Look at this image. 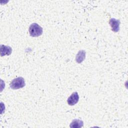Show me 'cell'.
<instances>
[{
    "instance_id": "cell-6",
    "label": "cell",
    "mask_w": 128,
    "mask_h": 128,
    "mask_svg": "<svg viewBox=\"0 0 128 128\" xmlns=\"http://www.w3.org/2000/svg\"><path fill=\"white\" fill-rule=\"evenodd\" d=\"M84 125V122L82 120L75 119L74 120L70 123V126L72 128H82Z\"/></svg>"
},
{
    "instance_id": "cell-2",
    "label": "cell",
    "mask_w": 128,
    "mask_h": 128,
    "mask_svg": "<svg viewBox=\"0 0 128 128\" xmlns=\"http://www.w3.org/2000/svg\"><path fill=\"white\" fill-rule=\"evenodd\" d=\"M26 85L25 80L22 77H18L14 78L10 82V86L13 90H18L24 87Z\"/></svg>"
},
{
    "instance_id": "cell-3",
    "label": "cell",
    "mask_w": 128,
    "mask_h": 128,
    "mask_svg": "<svg viewBox=\"0 0 128 128\" xmlns=\"http://www.w3.org/2000/svg\"><path fill=\"white\" fill-rule=\"evenodd\" d=\"M109 24L111 26L112 30L115 32H118L120 30V21L118 20L112 18L110 20Z\"/></svg>"
},
{
    "instance_id": "cell-5",
    "label": "cell",
    "mask_w": 128,
    "mask_h": 128,
    "mask_svg": "<svg viewBox=\"0 0 128 128\" xmlns=\"http://www.w3.org/2000/svg\"><path fill=\"white\" fill-rule=\"evenodd\" d=\"M0 56H3L7 55L9 56L12 52V49L10 46H6L4 44H0Z\"/></svg>"
},
{
    "instance_id": "cell-7",
    "label": "cell",
    "mask_w": 128,
    "mask_h": 128,
    "mask_svg": "<svg viewBox=\"0 0 128 128\" xmlns=\"http://www.w3.org/2000/svg\"><path fill=\"white\" fill-rule=\"evenodd\" d=\"M85 56H86L85 51H84V50H81L79 51L78 53L77 54L76 56V61L78 63L82 62L84 60L85 58Z\"/></svg>"
},
{
    "instance_id": "cell-4",
    "label": "cell",
    "mask_w": 128,
    "mask_h": 128,
    "mask_svg": "<svg viewBox=\"0 0 128 128\" xmlns=\"http://www.w3.org/2000/svg\"><path fill=\"white\" fill-rule=\"evenodd\" d=\"M79 100V96L77 92H74L68 98L67 102L70 106H74L76 104Z\"/></svg>"
},
{
    "instance_id": "cell-1",
    "label": "cell",
    "mask_w": 128,
    "mask_h": 128,
    "mask_svg": "<svg viewBox=\"0 0 128 128\" xmlns=\"http://www.w3.org/2000/svg\"><path fill=\"white\" fill-rule=\"evenodd\" d=\"M29 32L30 36L32 37H38L42 34V28L36 23H33L29 27Z\"/></svg>"
}]
</instances>
